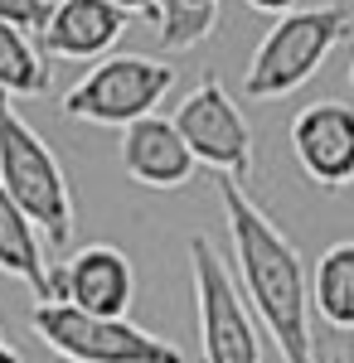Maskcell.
<instances>
[{
  "label": "cell",
  "instance_id": "cell-1",
  "mask_svg": "<svg viewBox=\"0 0 354 363\" xmlns=\"http://www.w3.org/2000/svg\"><path fill=\"white\" fill-rule=\"evenodd\" d=\"M218 203L233 238V286L252 310V320L267 330L281 363H316L311 335V272L301 262L296 242L252 203L238 179L218 174Z\"/></svg>",
  "mask_w": 354,
  "mask_h": 363
},
{
  "label": "cell",
  "instance_id": "cell-2",
  "mask_svg": "<svg viewBox=\"0 0 354 363\" xmlns=\"http://www.w3.org/2000/svg\"><path fill=\"white\" fill-rule=\"evenodd\" d=\"M0 189L25 208L49 247H68L73 238V189L68 174L49 150V140L29 126L0 92Z\"/></svg>",
  "mask_w": 354,
  "mask_h": 363
},
{
  "label": "cell",
  "instance_id": "cell-3",
  "mask_svg": "<svg viewBox=\"0 0 354 363\" xmlns=\"http://www.w3.org/2000/svg\"><path fill=\"white\" fill-rule=\"evenodd\" d=\"M345 29H350L345 5H311V10L277 15L262 44L252 49V63L243 73V97L272 102V97H286L301 83H311L330 58V49L345 39Z\"/></svg>",
  "mask_w": 354,
  "mask_h": 363
},
{
  "label": "cell",
  "instance_id": "cell-4",
  "mask_svg": "<svg viewBox=\"0 0 354 363\" xmlns=\"http://www.w3.org/2000/svg\"><path fill=\"white\" fill-rule=\"evenodd\" d=\"M29 330L68 363H185L170 339L141 330L132 320L82 315L63 301H44L29 310Z\"/></svg>",
  "mask_w": 354,
  "mask_h": 363
},
{
  "label": "cell",
  "instance_id": "cell-5",
  "mask_svg": "<svg viewBox=\"0 0 354 363\" xmlns=\"http://www.w3.org/2000/svg\"><path fill=\"white\" fill-rule=\"evenodd\" d=\"M175 87V68L151 54H112L63 92V116L87 126H132Z\"/></svg>",
  "mask_w": 354,
  "mask_h": 363
},
{
  "label": "cell",
  "instance_id": "cell-6",
  "mask_svg": "<svg viewBox=\"0 0 354 363\" xmlns=\"http://www.w3.org/2000/svg\"><path fill=\"white\" fill-rule=\"evenodd\" d=\"M190 277H194V306H199V339L204 363H267L262 359V330L243 306L233 272L223 252L209 238H190Z\"/></svg>",
  "mask_w": 354,
  "mask_h": 363
},
{
  "label": "cell",
  "instance_id": "cell-7",
  "mask_svg": "<svg viewBox=\"0 0 354 363\" xmlns=\"http://www.w3.org/2000/svg\"><path fill=\"white\" fill-rule=\"evenodd\" d=\"M170 126L190 145L194 165H209L223 179H238V184L252 174V126H247L243 107L233 102V92L223 87V78L194 83L180 97Z\"/></svg>",
  "mask_w": 354,
  "mask_h": 363
},
{
  "label": "cell",
  "instance_id": "cell-8",
  "mask_svg": "<svg viewBox=\"0 0 354 363\" xmlns=\"http://www.w3.org/2000/svg\"><path fill=\"white\" fill-rule=\"evenodd\" d=\"M136 296V272L132 257L112 242H87L68 262L49 267V301L82 310V315H107V320H127Z\"/></svg>",
  "mask_w": 354,
  "mask_h": 363
},
{
  "label": "cell",
  "instance_id": "cell-9",
  "mask_svg": "<svg viewBox=\"0 0 354 363\" xmlns=\"http://www.w3.org/2000/svg\"><path fill=\"white\" fill-rule=\"evenodd\" d=\"M291 155L311 184L330 194L354 184V107L350 102H311L291 121Z\"/></svg>",
  "mask_w": 354,
  "mask_h": 363
},
{
  "label": "cell",
  "instance_id": "cell-10",
  "mask_svg": "<svg viewBox=\"0 0 354 363\" xmlns=\"http://www.w3.org/2000/svg\"><path fill=\"white\" fill-rule=\"evenodd\" d=\"M127 34V15L107 5V0H54L44 25H39V44L49 58H68V63H92L102 58Z\"/></svg>",
  "mask_w": 354,
  "mask_h": 363
},
{
  "label": "cell",
  "instance_id": "cell-11",
  "mask_svg": "<svg viewBox=\"0 0 354 363\" xmlns=\"http://www.w3.org/2000/svg\"><path fill=\"white\" fill-rule=\"evenodd\" d=\"M122 169L146 189H180L194 174V155L170 126V116H141L122 126Z\"/></svg>",
  "mask_w": 354,
  "mask_h": 363
},
{
  "label": "cell",
  "instance_id": "cell-12",
  "mask_svg": "<svg viewBox=\"0 0 354 363\" xmlns=\"http://www.w3.org/2000/svg\"><path fill=\"white\" fill-rule=\"evenodd\" d=\"M0 272L25 281L34 301H49V257H44V238L39 228L25 218V208L0 189Z\"/></svg>",
  "mask_w": 354,
  "mask_h": 363
},
{
  "label": "cell",
  "instance_id": "cell-13",
  "mask_svg": "<svg viewBox=\"0 0 354 363\" xmlns=\"http://www.w3.org/2000/svg\"><path fill=\"white\" fill-rule=\"evenodd\" d=\"M311 315H321L340 335H354V238L321 252L311 272Z\"/></svg>",
  "mask_w": 354,
  "mask_h": 363
},
{
  "label": "cell",
  "instance_id": "cell-14",
  "mask_svg": "<svg viewBox=\"0 0 354 363\" xmlns=\"http://www.w3.org/2000/svg\"><path fill=\"white\" fill-rule=\"evenodd\" d=\"M49 78H54L49 58L34 49V39L0 20V92L5 97H44Z\"/></svg>",
  "mask_w": 354,
  "mask_h": 363
},
{
  "label": "cell",
  "instance_id": "cell-15",
  "mask_svg": "<svg viewBox=\"0 0 354 363\" xmlns=\"http://www.w3.org/2000/svg\"><path fill=\"white\" fill-rule=\"evenodd\" d=\"M218 25V0H161L156 5V39L170 54L204 44Z\"/></svg>",
  "mask_w": 354,
  "mask_h": 363
},
{
  "label": "cell",
  "instance_id": "cell-16",
  "mask_svg": "<svg viewBox=\"0 0 354 363\" xmlns=\"http://www.w3.org/2000/svg\"><path fill=\"white\" fill-rule=\"evenodd\" d=\"M44 15H49V0H0V20L15 29H34L39 34V25H44Z\"/></svg>",
  "mask_w": 354,
  "mask_h": 363
},
{
  "label": "cell",
  "instance_id": "cell-17",
  "mask_svg": "<svg viewBox=\"0 0 354 363\" xmlns=\"http://www.w3.org/2000/svg\"><path fill=\"white\" fill-rule=\"evenodd\" d=\"M107 5H117L127 20H132V15H151V20H156V5H161V0H107Z\"/></svg>",
  "mask_w": 354,
  "mask_h": 363
},
{
  "label": "cell",
  "instance_id": "cell-18",
  "mask_svg": "<svg viewBox=\"0 0 354 363\" xmlns=\"http://www.w3.org/2000/svg\"><path fill=\"white\" fill-rule=\"evenodd\" d=\"M252 10H262V15H286V10H296V0H247Z\"/></svg>",
  "mask_w": 354,
  "mask_h": 363
},
{
  "label": "cell",
  "instance_id": "cell-19",
  "mask_svg": "<svg viewBox=\"0 0 354 363\" xmlns=\"http://www.w3.org/2000/svg\"><path fill=\"white\" fill-rule=\"evenodd\" d=\"M0 363H25V359H20V349L5 339V330H0Z\"/></svg>",
  "mask_w": 354,
  "mask_h": 363
},
{
  "label": "cell",
  "instance_id": "cell-20",
  "mask_svg": "<svg viewBox=\"0 0 354 363\" xmlns=\"http://www.w3.org/2000/svg\"><path fill=\"white\" fill-rule=\"evenodd\" d=\"M350 87H354V68H350Z\"/></svg>",
  "mask_w": 354,
  "mask_h": 363
}]
</instances>
